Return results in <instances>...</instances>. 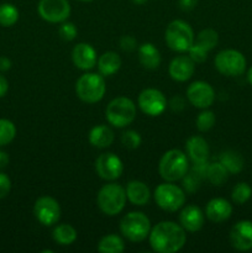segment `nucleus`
Segmentation results:
<instances>
[{
  "mask_svg": "<svg viewBox=\"0 0 252 253\" xmlns=\"http://www.w3.org/2000/svg\"><path fill=\"white\" fill-rule=\"evenodd\" d=\"M148 241L157 253H175L184 247L187 235L182 225L173 221H161L151 229Z\"/></svg>",
  "mask_w": 252,
  "mask_h": 253,
  "instance_id": "f257e3e1",
  "label": "nucleus"
},
{
  "mask_svg": "<svg viewBox=\"0 0 252 253\" xmlns=\"http://www.w3.org/2000/svg\"><path fill=\"white\" fill-rule=\"evenodd\" d=\"M189 170L188 157L183 151L173 150L167 151L162 156L158 165V172L166 182H177L185 175Z\"/></svg>",
  "mask_w": 252,
  "mask_h": 253,
  "instance_id": "f03ea898",
  "label": "nucleus"
},
{
  "mask_svg": "<svg viewBox=\"0 0 252 253\" xmlns=\"http://www.w3.org/2000/svg\"><path fill=\"white\" fill-rule=\"evenodd\" d=\"M126 190L116 183L103 185L96 195V203L101 211L108 216L120 214L126 205Z\"/></svg>",
  "mask_w": 252,
  "mask_h": 253,
  "instance_id": "7ed1b4c3",
  "label": "nucleus"
},
{
  "mask_svg": "<svg viewBox=\"0 0 252 253\" xmlns=\"http://www.w3.org/2000/svg\"><path fill=\"white\" fill-rule=\"evenodd\" d=\"M136 105L126 96H118L108 104L105 118L110 125L121 128L131 125L136 119Z\"/></svg>",
  "mask_w": 252,
  "mask_h": 253,
  "instance_id": "20e7f679",
  "label": "nucleus"
},
{
  "mask_svg": "<svg viewBox=\"0 0 252 253\" xmlns=\"http://www.w3.org/2000/svg\"><path fill=\"white\" fill-rule=\"evenodd\" d=\"M76 91L82 101L94 104L104 98L106 84L100 73H85L79 77L76 83Z\"/></svg>",
  "mask_w": 252,
  "mask_h": 253,
  "instance_id": "39448f33",
  "label": "nucleus"
},
{
  "mask_svg": "<svg viewBox=\"0 0 252 253\" xmlns=\"http://www.w3.org/2000/svg\"><path fill=\"white\" fill-rule=\"evenodd\" d=\"M194 32L190 25L183 20H173L165 32V41L175 52H187L194 42Z\"/></svg>",
  "mask_w": 252,
  "mask_h": 253,
  "instance_id": "423d86ee",
  "label": "nucleus"
},
{
  "mask_svg": "<svg viewBox=\"0 0 252 253\" xmlns=\"http://www.w3.org/2000/svg\"><path fill=\"white\" fill-rule=\"evenodd\" d=\"M120 231L128 241L142 242L150 235L151 221L143 212H128L121 219Z\"/></svg>",
  "mask_w": 252,
  "mask_h": 253,
  "instance_id": "0eeeda50",
  "label": "nucleus"
},
{
  "mask_svg": "<svg viewBox=\"0 0 252 253\" xmlns=\"http://www.w3.org/2000/svg\"><path fill=\"white\" fill-rule=\"evenodd\" d=\"M156 204L165 211L174 212L184 207L185 192L173 182L162 183L158 185L153 193Z\"/></svg>",
  "mask_w": 252,
  "mask_h": 253,
  "instance_id": "6e6552de",
  "label": "nucleus"
},
{
  "mask_svg": "<svg viewBox=\"0 0 252 253\" xmlns=\"http://www.w3.org/2000/svg\"><path fill=\"white\" fill-rule=\"evenodd\" d=\"M215 67L226 77H239L246 69V58L236 49H224L215 56Z\"/></svg>",
  "mask_w": 252,
  "mask_h": 253,
  "instance_id": "1a4fd4ad",
  "label": "nucleus"
},
{
  "mask_svg": "<svg viewBox=\"0 0 252 253\" xmlns=\"http://www.w3.org/2000/svg\"><path fill=\"white\" fill-rule=\"evenodd\" d=\"M37 11L44 21L61 24L71 15V4L68 0H40Z\"/></svg>",
  "mask_w": 252,
  "mask_h": 253,
  "instance_id": "9d476101",
  "label": "nucleus"
},
{
  "mask_svg": "<svg viewBox=\"0 0 252 253\" xmlns=\"http://www.w3.org/2000/svg\"><path fill=\"white\" fill-rule=\"evenodd\" d=\"M35 217L43 226H53L61 219V207L52 197H41L34 205Z\"/></svg>",
  "mask_w": 252,
  "mask_h": 253,
  "instance_id": "9b49d317",
  "label": "nucleus"
},
{
  "mask_svg": "<svg viewBox=\"0 0 252 253\" xmlns=\"http://www.w3.org/2000/svg\"><path fill=\"white\" fill-rule=\"evenodd\" d=\"M137 104L146 115L160 116L167 108V99L165 94L158 89L147 88L140 93Z\"/></svg>",
  "mask_w": 252,
  "mask_h": 253,
  "instance_id": "f8f14e48",
  "label": "nucleus"
},
{
  "mask_svg": "<svg viewBox=\"0 0 252 253\" xmlns=\"http://www.w3.org/2000/svg\"><path fill=\"white\" fill-rule=\"evenodd\" d=\"M95 170L101 179L113 182L119 179L123 174L124 163L115 153H101L95 161Z\"/></svg>",
  "mask_w": 252,
  "mask_h": 253,
  "instance_id": "ddd939ff",
  "label": "nucleus"
},
{
  "mask_svg": "<svg viewBox=\"0 0 252 253\" xmlns=\"http://www.w3.org/2000/svg\"><path fill=\"white\" fill-rule=\"evenodd\" d=\"M187 99L195 108L208 109L214 104L215 91L207 82L197 81L188 86Z\"/></svg>",
  "mask_w": 252,
  "mask_h": 253,
  "instance_id": "4468645a",
  "label": "nucleus"
},
{
  "mask_svg": "<svg viewBox=\"0 0 252 253\" xmlns=\"http://www.w3.org/2000/svg\"><path fill=\"white\" fill-rule=\"evenodd\" d=\"M230 242L237 251L252 250V221L242 220L236 222L230 231Z\"/></svg>",
  "mask_w": 252,
  "mask_h": 253,
  "instance_id": "2eb2a0df",
  "label": "nucleus"
},
{
  "mask_svg": "<svg viewBox=\"0 0 252 253\" xmlns=\"http://www.w3.org/2000/svg\"><path fill=\"white\" fill-rule=\"evenodd\" d=\"M72 61L77 68L82 71H90L96 66L98 54L95 48L86 42H81L76 44L72 51Z\"/></svg>",
  "mask_w": 252,
  "mask_h": 253,
  "instance_id": "dca6fc26",
  "label": "nucleus"
},
{
  "mask_svg": "<svg viewBox=\"0 0 252 253\" xmlns=\"http://www.w3.org/2000/svg\"><path fill=\"white\" fill-rule=\"evenodd\" d=\"M195 63L189 56H178L172 59L168 67V72L173 81L187 82L194 74Z\"/></svg>",
  "mask_w": 252,
  "mask_h": 253,
  "instance_id": "f3484780",
  "label": "nucleus"
},
{
  "mask_svg": "<svg viewBox=\"0 0 252 253\" xmlns=\"http://www.w3.org/2000/svg\"><path fill=\"white\" fill-rule=\"evenodd\" d=\"M204 212L197 205H187L179 214V222L185 231L197 232L204 226Z\"/></svg>",
  "mask_w": 252,
  "mask_h": 253,
  "instance_id": "a211bd4d",
  "label": "nucleus"
},
{
  "mask_svg": "<svg viewBox=\"0 0 252 253\" xmlns=\"http://www.w3.org/2000/svg\"><path fill=\"white\" fill-rule=\"evenodd\" d=\"M232 205L224 198H214L210 200L205 208V215L212 222H224L231 216Z\"/></svg>",
  "mask_w": 252,
  "mask_h": 253,
  "instance_id": "6ab92c4d",
  "label": "nucleus"
},
{
  "mask_svg": "<svg viewBox=\"0 0 252 253\" xmlns=\"http://www.w3.org/2000/svg\"><path fill=\"white\" fill-rule=\"evenodd\" d=\"M185 151L192 162H203L209 160V145L202 136H192L188 138L185 142Z\"/></svg>",
  "mask_w": 252,
  "mask_h": 253,
  "instance_id": "aec40b11",
  "label": "nucleus"
},
{
  "mask_svg": "<svg viewBox=\"0 0 252 253\" xmlns=\"http://www.w3.org/2000/svg\"><path fill=\"white\" fill-rule=\"evenodd\" d=\"M126 197L127 200L133 205L137 207H143L148 204L151 198L150 188L146 185V183L141 180H131L126 185Z\"/></svg>",
  "mask_w": 252,
  "mask_h": 253,
  "instance_id": "412c9836",
  "label": "nucleus"
},
{
  "mask_svg": "<svg viewBox=\"0 0 252 253\" xmlns=\"http://www.w3.org/2000/svg\"><path fill=\"white\" fill-rule=\"evenodd\" d=\"M138 61L146 69H157L161 64V53L153 43L146 42L137 48Z\"/></svg>",
  "mask_w": 252,
  "mask_h": 253,
  "instance_id": "4be33fe9",
  "label": "nucleus"
},
{
  "mask_svg": "<svg viewBox=\"0 0 252 253\" xmlns=\"http://www.w3.org/2000/svg\"><path fill=\"white\" fill-rule=\"evenodd\" d=\"M114 131L106 125H96L89 132V142L93 147L108 148L114 142Z\"/></svg>",
  "mask_w": 252,
  "mask_h": 253,
  "instance_id": "5701e85b",
  "label": "nucleus"
},
{
  "mask_svg": "<svg viewBox=\"0 0 252 253\" xmlns=\"http://www.w3.org/2000/svg\"><path fill=\"white\" fill-rule=\"evenodd\" d=\"M96 66L101 76L110 77L121 68V58L116 52L108 51L99 57Z\"/></svg>",
  "mask_w": 252,
  "mask_h": 253,
  "instance_id": "b1692460",
  "label": "nucleus"
},
{
  "mask_svg": "<svg viewBox=\"0 0 252 253\" xmlns=\"http://www.w3.org/2000/svg\"><path fill=\"white\" fill-rule=\"evenodd\" d=\"M219 162L224 166L230 174H237L244 169V157L234 150H227L222 152L219 157Z\"/></svg>",
  "mask_w": 252,
  "mask_h": 253,
  "instance_id": "393cba45",
  "label": "nucleus"
},
{
  "mask_svg": "<svg viewBox=\"0 0 252 253\" xmlns=\"http://www.w3.org/2000/svg\"><path fill=\"white\" fill-rule=\"evenodd\" d=\"M77 236H78L77 230L69 224L58 225V226L54 227L53 234H52L54 241L61 246H69V245L74 244Z\"/></svg>",
  "mask_w": 252,
  "mask_h": 253,
  "instance_id": "a878e982",
  "label": "nucleus"
},
{
  "mask_svg": "<svg viewBox=\"0 0 252 253\" xmlns=\"http://www.w3.org/2000/svg\"><path fill=\"white\" fill-rule=\"evenodd\" d=\"M125 250L124 240L118 235H106L99 241L98 251L101 253H123Z\"/></svg>",
  "mask_w": 252,
  "mask_h": 253,
  "instance_id": "bb28decb",
  "label": "nucleus"
},
{
  "mask_svg": "<svg viewBox=\"0 0 252 253\" xmlns=\"http://www.w3.org/2000/svg\"><path fill=\"white\" fill-rule=\"evenodd\" d=\"M229 174L230 173L227 172L226 168H225L220 162L209 163V167H208L207 172V179L209 180L212 185L221 187V185L225 184V182L227 180Z\"/></svg>",
  "mask_w": 252,
  "mask_h": 253,
  "instance_id": "cd10ccee",
  "label": "nucleus"
},
{
  "mask_svg": "<svg viewBox=\"0 0 252 253\" xmlns=\"http://www.w3.org/2000/svg\"><path fill=\"white\" fill-rule=\"evenodd\" d=\"M194 42L197 44H199L200 47H203L204 49H207L208 52H210L212 48L216 47L217 42H219V35H217V32L212 29L202 30V31L198 34Z\"/></svg>",
  "mask_w": 252,
  "mask_h": 253,
  "instance_id": "c85d7f7f",
  "label": "nucleus"
},
{
  "mask_svg": "<svg viewBox=\"0 0 252 253\" xmlns=\"http://www.w3.org/2000/svg\"><path fill=\"white\" fill-rule=\"evenodd\" d=\"M19 20V10L15 5L10 2L0 5V25L4 27H10L15 25Z\"/></svg>",
  "mask_w": 252,
  "mask_h": 253,
  "instance_id": "c756f323",
  "label": "nucleus"
},
{
  "mask_svg": "<svg viewBox=\"0 0 252 253\" xmlns=\"http://www.w3.org/2000/svg\"><path fill=\"white\" fill-rule=\"evenodd\" d=\"M16 136L14 123L7 119H0V147L9 145Z\"/></svg>",
  "mask_w": 252,
  "mask_h": 253,
  "instance_id": "7c9ffc66",
  "label": "nucleus"
},
{
  "mask_svg": "<svg viewBox=\"0 0 252 253\" xmlns=\"http://www.w3.org/2000/svg\"><path fill=\"white\" fill-rule=\"evenodd\" d=\"M251 195H252V188L245 182L237 183V184L234 187V189H232V193H231L232 202L236 203V204L239 205H242L246 202H249Z\"/></svg>",
  "mask_w": 252,
  "mask_h": 253,
  "instance_id": "2f4dec72",
  "label": "nucleus"
},
{
  "mask_svg": "<svg viewBox=\"0 0 252 253\" xmlns=\"http://www.w3.org/2000/svg\"><path fill=\"white\" fill-rule=\"evenodd\" d=\"M215 114L211 110H208V109H203L202 113L198 115L197 118V127L198 130L202 131V132H207L210 128L214 127L215 125Z\"/></svg>",
  "mask_w": 252,
  "mask_h": 253,
  "instance_id": "473e14b6",
  "label": "nucleus"
},
{
  "mask_svg": "<svg viewBox=\"0 0 252 253\" xmlns=\"http://www.w3.org/2000/svg\"><path fill=\"white\" fill-rule=\"evenodd\" d=\"M180 180H182L183 189H184L185 192L194 193L200 188L203 179L199 177V175L195 174L193 170H188V172L185 173L184 177H183Z\"/></svg>",
  "mask_w": 252,
  "mask_h": 253,
  "instance_id": "72a5a7b5",
  "label": "nucleus"
},
{
  "mask_svg": "<svg viewBox=\"0 0 252 253\" xmlns=\"http://www.w3.org/2000/svg\"><path fill=\"white\" fill-rule=\"evenodd\" d=\"M121 143L128 150H136L142 143V137L140 133L135 130H126L121 135Z\"/></svg>",
  "mask_w": 252,
  "mask_h": 253,
  "instance_id": "f704fd0d",
  "label": "nucleus"
},
{
  "mask_svg": "<svg viewBox=\"0 0 252 253\" xmlns=\"http://www.w3.org/2000/svg\"><path fill=\"white\" fill-rule=\"evenodd\" d=\"M58 34L61 39L64 40V41H73L77 37V35H78V30H77L76 25L73 22H69L66 20V21L61 22Z\"/></svg>",
  "mask_w": 252,
  "mask_h": 253,
  "instance_id": "c9c22d12",
  "label": "nucleus"
},
{
  "mask_svg": "<svg viewBox=\"0 0 252 253\" xmlns=\"http://www.w3.org/2000/svg\"><path fill=\"white\" fill-rule=\"evenodd\" d=\"M187 52L189 53L190 58L194 61V63H203V62H205L208 58V53H209L207 49L200 47L195 42H193V44L189 47V49Z\"/></svg>",
  "mask_w": 252,
  "mask_h": 253,
  "instance_id": "e433bc0d",
  "label": "nucleus"
},
{
  "mask_svg": "<svg viewBox=\"0 0 252 253\" xmlns=\"http://www.w3.org/2000/svg\"><path fill=\"white\" fill-rule=\"evenodd\" d=\"M11 190V180L5 173L0 172V199L7 197Z\"/></svg>",
  "mask_w": 252,
  "mask_h": 253,
  "instance_id": "4c0bfd02",
  "label": "nucleus"
},
{
  "mask_svg": "<svg viewBox=\"0 0 252 253\" xmlns=\"http://www.w3.org/2000/svg\"><path fill=\"white\" fill-rule=\"evenodd\" d=\"M120 47L125 52H132L137 48V41L132 36H123L120 39Z\"/></svg>",
  "mask_w": 252,
  "mask_h": 253,
  "instance_id": "58836bf2",
  "label": "nucleus"
},
{
  "mask_svg": "<svg viewBox=\"0 0 252 253\" xmlns=\"http://www.w3.org/2000/svg\"><path fill=\"white\" fill-rule=\"evenodd\" d=\"M209 167V161H203V162H193L192 169L197 175H199L202 179H207V172Z\"/></svg>",
  "mask_w": 252,
  "mask_h": 253,
  "instance_id": "ea45409f",
  "label": "nucleus"
},
{
  "mask_svg": "<svg viewBox=\"0 0 252 253\" xmlns=\"http://www.w3.org/2000/svg\"><path fill=\"white\" fill-rule=\"evenodd\" d=\"M170 108H172V110L174 111H182L183 109H184V99L180 98V96H174V98L170 100Z\"/></svg>",
  "mask_w": 252,
  "mask_h": 253,
  "instance_id": "a19ab883",
  "label": "nucleus"
},
{
  "mask_svg": "<svg viewBox=\"0 0 252 253\" xmlns=\"http://www.w3.org/2000/svg\"><path fill=\"white\" fill-rule=\"evenodd\" d=\"M198 4V0H179V7L183 11H190Z\"/></svg>",
  "mask_w": 252,
  "mask_h": 253,
  "instance_id": "79ce46f5",
  "label": "nucleus"
},
{
  "mask_svg": "<svg viewBox=\"0 0 252 253\" xmlns=\"http://www.w3.org/2000/svg\"><path fill=\"white\" fill-rule=\"evenodd\" d=\"M7 89H9V83H7L6 78L0 74V98H2L7 93Z\"/></svg>",
  "mask_w": 252,
  "mask_h": 253,
  "instance_id": "37998d69",
  "label": "nucleus"
},
{
  "mask_svg": "<svg viewBox=\"0 0 252 253\" xmlns=\"http://www.w3.org/2000/svg\"><path fill=\"white\" fill-rule=\"evenodd\" d=\"M11 68V61L7 57H0V71L6 72Z\"/></svg>",
  "mask_w": 252,
  "mask_h": 253,
  "instance_id": "c03bdc74",
  "label": "nucleus"
},
{
  "mask_svg": "<svg viewBox=\"0 0 252 253\" xmlns=\"http://www.w3.org/2000/svg\"><path fill=\"white\" fill-rule=\"evenodd\" d=\"M7 163H9V156L4 151H0V168L6 167Z\"/></svg>",
  "mask_w": 252,
  "mask_h": 253,
  "instance_id": "a18cd8bd",
  "label": "nucleus"
},
{
  "mask_svg": "<svg viewBox=\"0 0 252 253\" xmlns=\"http://www.w3.org/2000/svg\"><path fill=\"white\" fill-rule=\"evenodd\" d=\"M247 81H249L250 84L252 85V67L249 69V72H247Z\"/></svg>",
  "mask_w": 252,
  "mask_h": 253,
  "instance_id": "49530a36",
  "label": "nucleus"
},
{
  "mask_svg": "<svg viewBox=\"0 0 252 253\" xmlns=\"http://www.w3.org/2000/svg\"><path fill=\"white\" fill-rule=\"evenodd\" d=\"M148 0H132V2L133 4H136V5H142V4H145V2H147Z\"/></svg>",
  "mask_w": 252,
  "mask_h": 253,
  "instance_id": "de8ad7c7",
  "label": "nucleus"
},
{
  "mask_svg": "<svg viewBox=\"0 0 252 253\" xmlns=\"http://www.w3.org/2000/svg\"><path fill=\"white\" fill-rule=\"evenodd\" d=\"M42 253H52L51 250H44V251H42Z\"/></svg>",
  "mask_w": 252,
  "mask_h": 253,
  "instance_id": "09e8293b",
  "label": "nucleus"
},
{
  "mask_svg": "<svg viewBox=\"0 0 252 253\" xmlns=\"http://www.w3.org/2000/svg\"><path fill=\"white\" fill-rule=\"evenodd\" d=\"M79 1H93V0H79Z\"/></svg>",
  "mask_w": 252,
  "mask_h": 253,
  "instance_id": "8fccbe9b",
  "label": "nucleus"
}]
</instances>
